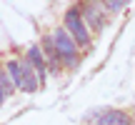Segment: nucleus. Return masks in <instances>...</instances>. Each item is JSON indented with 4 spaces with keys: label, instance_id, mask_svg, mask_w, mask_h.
Listing matches in <instances>:
<instances>
[{
    "label": "nucleus",
    "instance_id": "1",
    "mask_svg": "<svg viewBox=\"0 0 135 125\" xmlns=\"http://www.w3.org/2000/svg\"><path fill=\"white\" fill-rule=\"evenodd\" d=\"M53 45H55V50H58L60 60L70 62V65H75V62H78L75 40L70 38V33H68V30H55V33H53Z\"/></svg>",
    "mask_w": 135,
    "mask_h": 125
},
{
    "label": "nucleus",
    "instance_id": "2",
    "mask_svg": "<svg viewBox=\"0 0 135 125\" xmlns=\"http://www.w3.org/2000/svg\"><path fill=\"white\" fill-rule=\"evenodd\" d=\"M65 28H68L70 38L75 40L78 45H88L90 43L88 28H85V23H83V18H80V10H68L65 13Z\"/></svg>",
    "mask_w": 135,
    "mask_h": 125
},
{
    "label": "nucleus",
    "instance_id": "3",
    "mask_svg": "<svg viewBox=\"0 0 135 125\" xmlns=\"http://www.w3.org/2000/svg\"><path fill=\"white\" fill-rule=\"evenodd\" d=\"M85 18L90 20V25H93V28H98V30H100L103 25H105L108 13H105V8H103L98 0H85Z\"/></svg>",
    "mask_w": 135,
    "mask_h": 125
},
{
    "label": "nucleus",
    "instance_id": "4",
    "mask_svg": "<svg viewBox=\"0 0 135 125\" xmlns=\"http://www.w3.org/2000/svg\"><path fill=\"white\" fill-rule=\"evenodd\" d=\"M20 68H23V83H20V90H25V93H35V90H38V85H40V75H38V70L30 65V60H23V62H20Z\"/></svg>",
    "mask_w": 135,
    "mask_h": 125
},
{
    "label": "nucleus",
    "instance_id": "5",
    "mask_svg": "<svg viewBox=\"0 0 135 125\" xmlns=\"http://www.w3.org/2000/svg\"><path fill=\"white\" fill-rule=\"evenodd\" d=\"M98 125H133V120L125 110H108L100 115Z\"/></svg>",
    "mask_w": 135,
    "mask_h": 125
},
{
    "label": "nucleus",
    "instance_id": "6",
    "mask_svg": "<svg viewBox=\"0 0 135 125\" xmlns=\"http://www.w3.org/2000/svg\"><path fill=\"white\" fill-rule=\"evenodd\" d=\"M28 60H30V65L35 68V70H38V75H40V80H43L45 78V60H43V53H40L38 48H30V53H28Z\"/></svg>",
    "mask_w": 135,
    "mask_h": 125
},
{
    "label": "nucleus",
    "instance_id": "7",
    "mask_svg": "<svg viewBox=\"0 0 135 125\" xmlns=\"http://www.w3.org/2000/svg\"><path fill=\"white\" fill-rule=\"evenodd\" d=\"M8 75H10V80H13V85L20 88V83H23V68H20V60H10L8 62Z\"/></svg>",
    "mask_w": 135,
    "mask_h": 125
},
{
    "label": "nucleus",
    "instance_id": "8",
    "mask_svg": "<svg viewBox=\"0 0 135 125\" xmlns=\"http://www.w3.org/2000/svg\"><path fill=\"white\" fill-rule=\"evenodd\" d=\"M45 53H48L50 68H53V70H58V65H60V55H58V50H55V45H53V38H45Z\"/></svg>",
    "mask_w": 135,
    "mask_h": 125
},
{
    "label": "nucleus",
    "instance_id": "9",
    "mask_svg": "<svg viewBox=\"0 0 135 125\" xmlns=\"http://www.w3.org/2000/svg\"><path fill=\"white\" fill-rule=\"evenodd\" d=\"M10 93H13V80H10V75L5 70H0V100L8 98Z\"/></svg>",
    "mask_w": 135,
    "mask_h": 125
},
{
    "label": "nucleus",
    "instance_id": "10",
    "mask_svg": "<svg viewBox=\"0 0 135 125\" xmlns=\"http://www.w3.org/2000/svg\"><path fill=\"white\" fill-rule=\"evenodd\" d=\"M125 3H128V0H105V8H110V10H120Z\"/></svg>",
    "mask_w": 135,
    "mask_h": 125
}]
</instances>
